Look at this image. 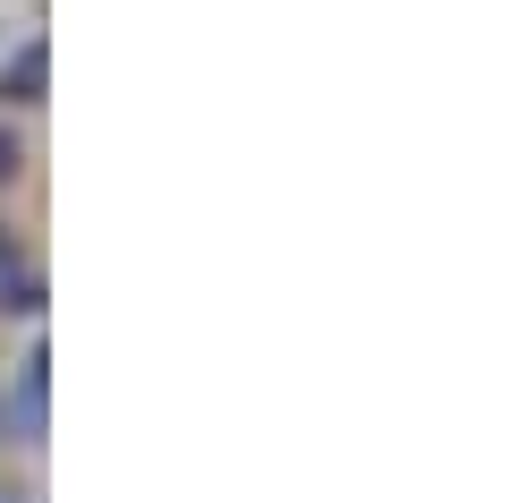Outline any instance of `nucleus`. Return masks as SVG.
<instances>
[{"label": "nucleus", "instance_id": "1", "mask_svg": "<svg viewBox=\"0 0 512 503\" xmlns=\"http://www.w3.org/2000/svg\"><path fill=\"white\" fill-rule=\"evenodd\" d=\"M43 367L52 359H43V342H35L26 350V376L9 384V401H0V427L18 435V444H43V401H52V376H43Z\"/></svg>", "mask_w": 512, "mask_h": 503}, {"label": "nucleus", "instance_id": "2", "mask_svg": "<svg viewBox=\"0 0 512 503\" xmlns=\"http://www.w3.org/2000/svg\"><path fill=\"white\" fill-rule=\"evenodd\" d=\"M43 86H52V43L26 35L18 52H9V69H0V103H9V111H35Z\"/></svg>", "mask_w": 512, "mask_h": 503}, {"label": "nucleus", "instance_id": "3", "mask_svg": "<svg viewBox=\"0 0 512 503\" xmlns=\"http://www.w3.org/2000/svg\"><path fill=\"white\" fill-rule=\"evenodd\" d=\"M0 307H9V316H35V307H43V273H35V265H18L9 282H0Z\"/></svg>", "mask_w": 512, "mask_h": 503}, {"label": "nucleus", "instance_id": "4", "mask_svg": "<svg viewBox=\"0 0 512 503\" xmlns=\"http://www.w3.org/2000/svg\"><path fill=\"white\" fill-rule=\"evenodd\" d=\"M18 171H26V145H18V128H9V120H0V188H9V180H18Z\"/></svg>", "mask_w": 512, "mask_h": 503}]
</instances>
